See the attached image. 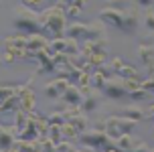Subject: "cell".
<instances>
[{
  "mask_svg": "<svg viewBox=\"0 0 154 152\" xmlns=\"http://www.w3.org/2000/svg\"><path fill=\"white\" fill-rule=\"evenodd\" d=\"M65 20H67V8L59 4L47 6L41 10V23H43V37L51 35L53 39H63L65 37Z\"/></svg>",
  "mask_w": 154,
  "mask_h": 152,
  "instance_id": "cell-1",
  "label": "cell"
},
{
  "mask_svg": "<svg viewBox=\"0 0 154 152\" xmlns=\"http://www.w3.org/2000/svg\"><path fill=\"white\" fill-rule=\"evenodd\" d=\"M103 24L106 23H101L100 18H97V20H91V23H87V24L73 23L71 26H67L65 37L77 41L79 45L93 43V41H101V39H106V29H103Z\"/></svg>",
  "mask_w": 154,
  "mask_h": 152,
  "instance_id": "cell-2",
  "label": "cell"
},
{
  "mask_svg": "<svg viewBox=\"0 0 154 152\" xmlns=\"http://www.w3.org/2000/svg\"><path fill=\"white\" fill-rule=\"evenodd\" d=\"M106 6L120 10V14H122V33L124 35H136V30H138V20H140L136 0H108Z\"/></svg>",
  "mask_w": 154,
  "mask_h": 152,
  "instance_id": "cell-3",
  "label": "cell"
},
{
  "mask_svg": "<svg viewBox=\"0 0 154 152\" xmlns=\"http://www.w3.org/2000/svg\"><path fill=\"white\" fill-rule=\"evenodd\" d=\"M14 26L24 30L26 35H43V23H41V12L32 8L20 6L14 8Z\"/></svg>",
  "mask_w": 154,
  "mask_h": 152,
  "instance_id": "cell-4",
  "label": "cell"
},
{
  "mask_svg": "<svg viewBox=\"0 0 154 152\" xmlns=\"http://www.w3.org/2000/svg\"><path fill=\"white\" fill-rule=\"evenodd\" d=\"M81 144L87 146V148H93V150L97 152H112L116 148V140L114 138H109L106 132H101V130H91V132H83L81 136Z\"/></svg>",
  "mask_w": 154,
  "mask_h": 152,
  "instance_id": "cell-5",
  "label": "cell"
},
{
  "mask_svg": "<svg viewBox=\"0 0 154 152\" xmlns=\"http://www.w3.org/2000/svg\"><path fill=\"white\" fill-rule=\"evenodd\" d=\"M136 126H138L136 120L124 118V116H108L106 118V134L114 140H120L126 134H132Z\"/></svg>",
  "mask_w": 154,
  "mask_h": 152,
  "instance_id": "cell-6",
  "label": "cell"
},
{
  "mask_svg": "<svg viewBox=\"0 0 154 152\" xmlns=\"http://www.w3.org/2000/svg\"><path fill=\"white\" fill-rule=\"evenodd\" d=\"M45 51L51 55V57H55L57 53L75 57V55H79V51H81V45H79L77 41H73V39H69V37H63V39H55L53 43H49V47H47Z\"/></svg>",
  "mask_w": 154,
  "mask_h": 152,
  "instance_id": "cell-7",
  "label": "cell"
},
{
  "mask_svg": "<svg viewBox=\"0 0 154 152\" xmlns=\"http://www.w3.org/2000/svg\"><path fill=\"white\" fill-rule=\"evenodd\" d=\"M101 93L109 99H120V98H124V95H128L130 91H128L126 79H122V77H109L108 81H106V85H103Z\"/></svg>",
  "mask_w": 154,
  "mask_h": 152,
  "instance_id": "cell-8",
  "label": "cell"
},
{
  "mask_svg": "<svg viewBox=\"0 0 154 152\" xmlns=\"http://www.w3.org/2000/svg\"><path fill=\"white\" fill-rule=\"evenodd\" d=\"M81 93H83V101H81V110L85 114H89L93 110H97L101 106V99L106 98L100 89H93V87H81Z\"/></svg>",
  "mask_w": 154,
  "mask_h": 152,
  "instance_id": "cell-9",
  "label": "cell"
},
{
  "mask_svg": "<svg viewBox=\"0 0 154 152\" xmlns=\"http://www.w3.org/2000/svg\"><path fill=\"white\" fill-rule=\"evenodd\" d=\"M112 61V65H114V71L118 77H122V79H136V81H144V77H140V73L136 69L132 67L130 63H126L122 57H114Z\"/></svg>",
  "mask_w": 154,
  "mask_h": 152,
  "instance_id": "cell-10",
  "label": "cell"
},
{
  "mask_svg": "<svg viewBox=\"0 0 154 152\" xmlns=\"http://www.w3.org/2000/svg\"><path fill=\"white\" fill-rule=\"evenodd\" d=\"M69 79H65V77H57V79H51L49 83L45 85V95L51 99H57V98H63V93L65 89L69 87Z\"/></svg>",
  "mask_w": 154,
  "mask_h": 152,
  "instance_id": "cell-11",
  "label": "cell"
},
{
  "mask_svg": "<svg viewBox=\"0 0 154 152\" xmlns=\"http://www.w3.org/2000/svg\"><path fill=\"white\" fill-rule=\"evenodd\" d=\"M49 43L43 35H29V41H26V59H37V55L41 51H45Z\"/></svg>",
  "mask_w": 154,
  "mask_h": 152,
  "instance_id": "cell-12",
  "label": "cell"
},
{
  "mask_svg": "<svg viewBox=\"0 0 154 152\" xmlns=\"http://www.w3.org/2000/svg\"><path fill=\"white\" fill-rule=\"evenodd\" d=\"M16 140H18V130L10 128V126H2V138H0V148H2V152L12 150Z\"/></svg>",
  "mask_w": 154,
  "mask_h": 152,
  "instance_id": "cell-13",
  "label": "cell"
},
{
  "mask_svg": "<svg viewBox=\"0 0 154 152\" xmlns=\"http://www.w3.org/2000/svg\"><path fill=\"white\" fill-rule=\"evenodd\" d=\"M63 101L67 104L69 107H81V101H83V93H81V87L77 85H69L65 93H63Z\"/></svg>",
  "mask_w": 154,
  "mask_h": 152,
  "instance_id": "cell-14",
  "label": "cell"
},
{
  "mask_svg": "<svg viewBox=\"0 0 154 152\" xmlns=\"http://www.w3.org/2000/svg\"><path fill=\"white\" fill-rule=\"evenodd\" d=\"M37 63H38L37 73H55V71H57L55 57H51L47 51H41V53L37 55Z\"/></svg>",
  "mask_w": 154,
  "mask_h": 152,
  "instance_id": "cell-15",
  "label": "cell"
},
{
  "mask_svg": "<svg viewBox=\"0 0 154 152\" xmlns=\"http://www.w3.org/2000/svg\"><path fill=\"white\" fill-rule=\"evenodd\" d=\"M20 99H23L24 112H35V93H32V79L20 85Z\"/></svg>",
  "mask_w": 154,
  "mask_h": 152,
  "instance_id": "cell-16",
  "label": "cell"
},
{
  "mask_svg": "<svg viewBox=\"0 0 154 152\" xmlns=\"http://www.w3.org/2000/svg\"><path fill=\"white\" fill-rule=\"evenodd\" d=\"M140 142H142V140L134 138L132 134H126V136H122L120 140H116L114 152H136V148H138Z\"/></svg>",
  "mask_w": 154,
  "mask_h": 152,
  "instance_id": "cell-17",
  "label": "cell"
},
{
  "mask_svg": "<svg viewBox=\"0 0 154 152\" xmlns=\"http://www.w3.org/2000/svg\"><path fill=\"white\" fill-rule=\"evenodd\" d=\"M138 57H140V61L146 65V71L154 67V49H152V47L140 45L138 47Z\"/></svg>",
  "mask_w": 154,
  "mask_h": 152,
  "instance_id": "cell-18",
  "label": "cell"
},
{
  "mask_svg": "<svg viewBox=\"0 0 154 152\" xmlns=\"http://www.w3.org/2000/svg\"><path fill=\"white\" fill-rule=\"evenodd\" d=\"M120 116L140 122V120H144V110H140L138 106H128V107H124V110H122V114H120Z\"/></svg>",
  "mask_w": 154,
  "mask_h": 152,
  "instance_id": "cell-19",
  "label": "cell"
},
{
  "mask_svg": "<svg viewBox=\"0 0 154 152\" xmlns=\"http://www.w3.org/2000/svg\"><path fill=\"white\" fill-rule=\"evenodd\" d=\"M47 138H49V140H53L55 144L65 142V136H63V126H49V130H47Z\"/></svg>",
  "mask_w": 154,
  "mask_h": 152,
  "instance_id": "cell-20",
  "label": "cell"
},
{
  "mask_svg": "<svg viewBox=\"0 0 154 152\" xmlns=\"http://www.w3.org/2000/svg\"><path fill=\"white\" fill-rule=\"evenodd\" d=\"M26 41H29V35H26V37H6V39H4V47L26 49Z\"/></svg>",
  "mask_w": 154,
  "mask_h": 152,
  "instance_id": "cell-21",
  "label": "cell"
},
{
  "mask_svg": "<svg viewBox=\"0 0 154 152\" xmlns=\"http://www.w3.org/2000/svg\"><path fill=\"white\" fill-rule=\"evenodd\" d=\"M106 81H108V79L101 75L100 71H95V73L89 77V87H93V89H100V91H101V89H103V85H106Z\"/></svg>",
  "mask_w": 154,
  "mask_h": 152,
  "instance_id": "cell-22",
  "label": "cell"
},
{
  "mask_svg": "<svg viewBox=\"0 0 154 152\" xmlns=\"http://www.w3.org/2000/svg\"><path fill=\"white\" fill-rule=\"evenodd\" d=\"M150 95H152V93H150V91H146L144 87H138V89L130 91V99H134V101H146Z\"/></svg>",
  "mask_w": 154,
  "mask_h": 152,
  "instance_id": "cell-23",
  "label": "cell"
},
{
  "mask_svg": "<svg viewBox=\"0 0 154 152\" xmlns=\"http://www.w3.org/2000/svg\"><path fill=\"white\" fill-rule=\"evenodd\" d=\"M97 71H100L101 75L106 77V79H109V77H118L114 71V65H112V61H106V63H101L100 67H97Z\"/></svg>",
  "mask_w": 154,
  "mask_h": 152,
  "instance_id": "cell-24",
  "label": "cell"
},
{
  "mask_svg": "<svg viewBox=\"0 0 154 152\" xmlns=\"http://www.w3.org/2000/svg\"><path fill=\"white\" fill-rule=\"evenodd\" d=\"M47 122H49V126H63V124H65V114H63V112H57V114L49 116Z\"/></svg>",
  "mask_w": 154,
  "mask_h": 152,
  "instance_id": "cell-25",
  "label": "cell"
},
{
  "mask_svg": "<svg viewBox=\"0 0 154 152\" xmlns=\"http://www.w3.org/2000/svg\"><path fill=\"white\" fill-rule=\"evenodd\" d=\"M144 24H146V29L150 33H154V10L152 8H146V12H144Z\"/></svg>",
  "mask_w": 154,
  "mask_h": 152,
  "instance_id": "cell-26",
  "label": "cell"
},
{
  "mask_svg": "<svg viewBox=\"0 0 154 152\" xmlns=\"http://www.w3.org/2000/svg\"><path fill=\"white\" fill-rule=\"evenodd\" d=\"M65 8H69V6H77V8H81L83 10L85 6H87V0H63L61 2Z\"/></svg>",
  "mask_w": 154,
  "mask_h": 152,
  "instance_id": "cell-27",
  "label": "cell"
},
{
  "mask_svg": "<svg viewBox=\"0 0 154 152\" xmlns=\"http://www.w3.org/2000/svg\"><path fill=\"white\" fill-rule=\"evenodd\" d=\"M77 148L73 144H71L69 140H65V142H61V144H57V152H75Z\"/></svg>",
  "mask_w": 154,
  "mask_h": 152,
  "instance_id": "cell-28",
  "label": "cell"
},
{
  "mask_svg": "<svg viewBox=\"0 0 154 152\" xmlns=\"http://www.w3.org/2000/svg\"><path fill=\"white\" fill-rule=\"evenodd\" d=\"M20 4L26 8H32V10H38L41 4H43V0H20Z\"/></svg>",
  "mask_w": 154,
  "mask_h": 152,
  "instance_id": "cell-29",
  "label": "cell"
},
{
  "mask_svg": "<svg viewBox=\"0 0 154 152\" xmlns=\"http://www.w3.org/2000/svg\"><path fill=\"white\" fill-rule=\"evenodd\" d=\"M79 14H81V8H77V6H69L67 8V18H77Z\"/></svg>",
  "mask_w": 154,
  "mask_h": 152,
  "instance_id": "cell-30",
  "label": "cell"
},
{
  "mask_svg": "<svg viewBox=\"0 0 154 152\" xmlns=\"http://www.w3.org/2000/svg\"><path fill=\"white\" fill-rule=\"evenodd\" d=\"M142 87L154 95V79H144V81H142Z\"/></svg>",
  "mask_w": 154,
  "mask_h": 152,
  "instance_id": "cell-31",
  "label": "cell"
},
{
  "mask_svg": "<svg viewBox=\"0 0 154 152\" xmlns=\"http://www.w3.org/2000/svg\"><path fill=\"white\" fill-rule=\"evenodd\" d=\"M142 45H148V47H152V49H154V33H148L146 37L142 39Z\"/></svg>",
  "mask_w": 154,
  "mask_h": 152,
  "instance_id": "cell-32",
  "label": "cell"
},
{
  "mask_svg": "<svg viewBox=\"0 0 154 152\" xmlns=\"http://www.w3.org/2000/svg\"><path fill=\"white\" fill-rule=\"evenodd\" d=\"M144 120L154 122V106H150L148 110H144Z\"/></svg>",
  "mask_w": 154,
  "mask_h": 152,
  "instance_id": "cell-33",
  "label": "cell"
},
{
  "mask_svg": "<svg viewBox=\"0 0 154 152\" xmlns=\"http://www.w3.org/2000/svg\"><path fill=\"white\" fill-rule=\"evenodd\" d=\"M136 4L142 8H150V6H154V0H136Z\"/></svg>",
  "mask_w": 154,
  "mask_h": 152,
  "instance_id": "cell-34",
  "label": "cell"
},
{
  "mask_svg": "<svg viewBox=\"0 0 154 152\" xmlns=\"http://www.w3.org/2000/svg\"><path fill=\"white\" fill-rule=\"evenodd\" d=\"M59 2H63V0H49V4L53 6V4H59Z\"/></svg>",
  "mask_w": 154,
  "mask_h": 152,
  "instance_id": "cell-35",
  "label": "cell"
},
{
  "mask_svg": "<svg viewBox=\"0 0 154 152\" xmlns=\"http://www.w3.org/2000/svg\"><path fill=\"white\" fill-rule=\"evenodd\" d=\"M8 152H16V150H14V148H12V150H8Z\"/></svg>",
  "mask_w": 154,
  "mask_h": 152,
  "instance_id": "cell-36",
  "label": "cell"
},
{
  "mask_svg": "<svg viewBox=\"0 0 154 152\" xmlns=\"http://www.w3.org/2000/svg\"><path fill=\"white\" fill-rule=\"evenodd\" d=\"M152 106H154V99H152Z\"/></svg>",
  "mask_w": 154,
  "mask_h": 152,
  "instance_id": "cell-37",
  "label": "cell"
},
{
  "mask_svg": "<svg viewBox=\"0 0 154 152\" xmlns=\"http://www.w3.org/2000/svg\"><path fill=\"white\" fill-rule=\"evenodd\" d=\"M150 152H154V150H150Z\"/></svg>",
  "mask_w": 154,
  "mask_h": 152,
  "instance_id": "cell-38",
  "label": "cell"
}]
</instances>
